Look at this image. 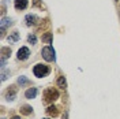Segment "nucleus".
Here are the masks:
<instances>
[{
	"label": "nucleus",
	"mask_w": 120,
	"mask_h": 119,
	"mask_svg": "<svg viewBox=\"0 0 120 119\" xmlns=\"http://www.w3.org/2000/svg\"><path fill=\"white\" fill-rule=\"evenodd\" d=\"M33 4L34 6H40V0H33Z\"/></svg>",
	"instance_id": "17"
},
{
	"label": "nucleus",
	"mask_w": 120,
	"mask_h": 119,
	"mask_svg": "<svg viewBox=\"0 0 120 119\" xmlns=\"http://www.w3.org/2000/svg\"><path fill=\"white\" fill-rule=\"evenodd\" d=\"M19 111H21V114H22V115H30V114H31V111H33V108H31L30 105H23Z\"/></svg>",
	"instance_id": "9"
},
{
	"label": "nucleus",
	"mask_w": 120,
	"mask_h": 119,
	"mask_svg": "<svg viewBox=\"0 0 120 119\" xmlns=\"http://www.w3.org/2000/svg\"><path fill=\"white\" fill-rule=\"evenodd\" d=\"M26 82H27V79H25V78H19V83H21V85H25Z\"/></svg>",
	"instance_id": "16"
},
{
	"label": "nucleus",
	"mask_w": 120,
	"mask_h": 119,
	"mask_svg": "<svg viewBox=\"0 0 120 119\" xmlns=\"http://www.w3.org/2000/svg\"><path fill=\"white\" fill-rule=\"evenodd\" d=\"M36 41H37V38H36L34 34H33V36H29V43L30 44H36Z\"/></svg>",
	"instance_id": "15"
},
{
	"label": "nucleus",
	"mask_w": 120,
	"mask_h": 119,
	"mask_svg": "<svg viewBox=\"0 0 120 119\" xmlns=\"http://www.w3.org/2000/svg\"><path fill=\"white\" fill-rule=\"evenodd\" d=\"M46 114H48L49 116H57V115H59V108H57L56 105H49L48 110H46Z\"/></svg>",
	"instance_id": "7"
},
{
	"label": "nucleus",
	"mask_w": 120,
	"mask_h": 119,
	"mask_svg": "<svg viewBox=\"0 0 120 119\" xmlns=\"http://www.w3.org/2000/svg\"><path fill=\"white\" fill-rule=\"evenodd\" d=\"M18 37H19V36H18V32H14V33H12V36H10V37H8V41H10V43H15V41L18 40Z\"/></svg>",
	"instance_id": "13"
},
{
	"label": "nucleus",
	"mask_w": 120,
	"mask_h": 119,
	"mask_svg": "<svg viewBox=\"0 0 120 119\" xmlns=\"http://www.w3.org/2000/svg\"><path fill=\"white\" fill-rule=\"evenodd\" d=\"M15 92H16L15 86H11V88H10V89L7 90V97H8V100H14V95H15Z\"/></svg>",
	"instance_id": "12"
},
{
	"label": "nucleus",
	"mask_w": 120,
	"mask_h": 119,
	"mask_svg": "<svg viewBox=\"0 0 120 119\" xmlns=\"http://www.w3.org/2000/svg\"><path fill=\"white\" fill-rule=\"evenodd\" d=\"M49 71H51V68L46 66V64H36L34 68H33V73H34V75L37 78L46 77V75L49 74Z\"/></svg>",
	"instance_id": "2"
},
{
	"label": "nucleus",
	"mask_w": 120,
	"mask_h": 119,
	"mask_svg": "<svg viewBox=\"0 0 120 119\" xmlns=\"http://www.w3.org/2000/svg\"><path fill=\"white\" fill-rule=\"evenodd\" d=\"M42 41L46 44H51L52 43V33H45L42 34Z\"/></svg>",
	"instance_id": "10"
},
{
	"label": "nucleus",
	"mask_w": 120,
	"mask_h": 119,
	"mask_svg": "<svg viewBox=\"0 0 120 119\" xmlns=\"http://www.w3.org/2000/svg\"><path fill=\"white\" fill-rule=\"evenodd\" d=\"M37 23H38V18L36 15L29 14L26 16V25H27V26H34V25H37Z\"/></svg>",
	"instance_id": "5"
},
{
	"label": "nucleus",
	"mask_w": 120,
	"mask_h": 119,
	"mask_svg": "<svg viewBox=\"0 0 120 119\" xmlns=\"http://www.w3.org/2000/svg\"><path fill=\"white\" fill-rule=\"evenodd\" d=\"M27 0H15L14 1V6L16 10H25V8L27 7Z\"/></svg>",
	"instance_id": "6"
},
{
	"label": "nucleus",
	"mask_w": 120,
	"mask_h": 119,
	"mask_svg": "<svg viewBox=\"0 0 120 119\" xmlns=\"http://www.w3.org/2000/svg\"><path fill=\"white\" fill-rule=\"evenodd\" d=\"M57 86L61 88V89H64V88L67 86V82H66V78H64V77H59V79H57Z\"/></svg>",
	"instance_id": "11"
},
{
	"label": "nucleus",
	"mask_w": 120,
	"mask_h": 119,
	"mask_svg": "<svg viewBox=\"0 0 120 119\" xmlns=\"http://www.w3.org/2000/svg\"><path fill=\"white\" fill-rule=\"evenodd\" d=\"M45 119H48V118H45Z\"/></svg>",
	"instance_id": "19"
},
{
	"label": "nucleus",
	"mask_w": 120,
	"mask_h": 119,
	"mask_svg": "<svg viewBox=\"0 0 120 119\" xmlns=\"http://www.w3.org/2000/svg\"><path fill=\"white\" fill-rule=\"evenodd\" d=\"M36 95H37V89H36V88H30V89H27L26 93H25L26 99H34Z\"/></svg>",
	"instance_id": "8"
},
{
	"label": "nucleus",
	"mask_w": 120,
	"mask_h": 119,
	"mask_svg": "<svg viewBox=\"0 0 120 119\" xmlns=\"http://www.w3.org/2000/svg\"><path fill=\"white\" fill-rule=\"evenodd\" d=\"M1 53H3V56H8L11 53V49L10 48H1Z\"/></svg>",
	"instance_id": "14"
},
{
	"label": "nucleus",
	"mask_w": 120,
	"mask_h": 119,
	"mask_svg": "<svg viewBox=\"0 0 120 119\" xmlns=\"http://www.w3.org/2000/svg\"><path fill=\"white\" fill-rule=\"evenodd\" d=\"M41 53H42V58H44L45 60H48V62H52V60L55 59V51H53V48L51 45L42 48V52Z\"/></svg>",
	"instance_id": "3"
},
{
	"label": "nucleus",
	"mask_w": 120,
	"mask_h": 119,
	"mask_svg": "<svg viewBox=\"0 0 120 119\" xmlns=\"http://www.w3.org/2000/svg\"><path fill=\"white\" fill-rule=\"evenodd\" d=\"M57 99H59V92H57V89L48 88L44 92V103H46V104H51V103H53Z\"/></svg>",
	"instance_id": "1"
},
{
	"label": "nucleus",
	"mask_w": 120,
	"mask_h": 119,
	"mask_svg": "<svg viewBox=\"0 0 120 119\" xmlns=\"http://www.w3.org/2000/svg\"><path fill=\"white\" fill-rule=\"evenodd\" d=\"M11 119H21V118H19V116H12Z\"/></svg>",
	"instance_id": "18"
},
{
	"label": "nucleus",
	"mask_w": 120,
	"mask_h": 119,
	"mask_svg": "<svg viewBox=\"0 0 120 119\" xmlns=\"http://www.w3.org/2000/svg\"><path fill=\"white\" fill-rule=\"evenodd\" d=\"M29 55H30L29 48H26V47H22V48L18 51V59H19V60H26L27 58H29Z\"/></svg>",
	"instance_id": "4"
}]
</instances>
